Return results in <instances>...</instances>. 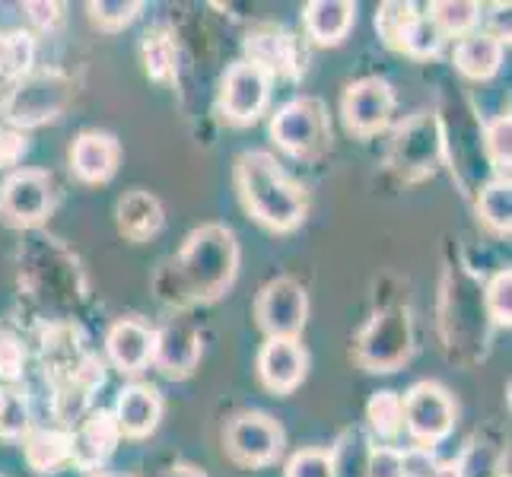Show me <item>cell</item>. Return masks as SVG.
Returning <instances> with one entry per match:
<instances>
[{"label":"cell","mask_w":512,"mask_h":477,"mask_svg":"<svg viewBox=\"0 0 512 477\" xmlns=\"http://www.w3.org/2000/svg\"><path fill=\"white\" fill-rule=\"evenodd\" d=\"M239 271V245L233 229L207 223L188 236L179 258L156 277V293L166 303H210L233 287Z\"/></svg>","instance_id":"obj_1"},{"label":"cell","mask_w":512,"mask_h":477,"mask_svg":"<svg viewBox=\"0 0 512 477\" xmlns=\"http://www.w3.org/2000/svg\"><path fill=\"white\" fill-rule=\"evenodd\" d=\"M236 188L242 194L245 210L274 233H290L306 220L303 188L287 179L271 153H242L236 163Z\"/></svg>","instance_id":"obj_2"},{"label":"cell","mask_w":512,"mask_h":477,"mask_svg":"<svg viewBox=\"0 0 512 477\" xmlns=\"http://www.w3.org/2000/svg\"><path fill=\"white\" fill-rule=\"evenodd\" d=\"M271 137L280 150L290 156H299V159L322 153L325 144L331 140L325 105L319 99H306V96L287 102L271 121Z\"/></svg>","instance_id":"obj_3"},{"label":"cell","mask_w":512,"mask_h":477,"mask_svg":"<svg viewBox=\"0 0 512 477\" xmlns=\"http://www.w3.org/2000/svg\"><path fill=\"white\" fill-rule=\"evenodd\" d=\"M401 417L408 433L423 449H430L452 433L455 427V401L449 388L439 382H417L408 395L401 398Z\"/></svg>","instance_id":"obj_4"},{"label":"cell","mask_w":512,"mask_h":477,"mask_svg":"<svg viewBox=\"0 0 512 477\" xmlns=\"http://www.w3.org/2000/svg\"><path fill=\"white\" fill-rule=\"evenodd\" d=\"M411 350L414 334L408 309H388L376 315L360 334V363L373 369V373H392L401 363H408Z\"/></svg>","instance_id":"obj_5"},{"label":"cell","mask_w":512,"mask_h":477,"mask_svg":"<svg viewBox=\"0 0 512 477\" xmlns=\"http://www.w3.org/2000/svg\"><path fill=\"white\" fill-rule=\"evenodd\" d=\"M284 427L268 414H239L226 427V452L245 468H264L284 452Z\"/></svg>","instance_id":"obj_6"},{"label":"cell","mask_w":512,"mask_h":477,"mask_svg":"<svg viewBox=\"0 0 512 477\" xmlns=\"http://www.w3.org/2000/svg\"><path fill=\"white\" fill-rule=\"evenodd\" d=\"M309 299L293 277H277L261 290L255 303V318L268 338H296L306 328Z\"/></svg>","instance_id":"obj_7"},{"label":"cell","mask_w":512,"mask_h":477,"mask_svg":"<svg viewBox=\"0 0 512 477\" xmlns=\"http://www.w3.org/2000/svg\"><path fill=\"white\" fill-rule=\"evenodd\" d=\"M271 96V77L252 61H239L226 70L220 86V112L229 125H252Z\"/></svg>","instance_id":"obj_8"},{"label":"cell","mask_w":512,"mask_h":477,"mask_svg":"<svg viewBox=\"0 0 512 477\" xmlns=\"http://www.w3.org/2000/svg\"><path fill=\"white\" fill-rule=\"evenodd\" d=\"M51 210V179L42 169H20L0 185V217L13 226H35Z\"/></svg>","instance_id":"obj_9"},{"label":"cell","mask_w":512,"mask_h":477,"mask_svg":"<svg viewBox=\"0 0 512 477\" xmlns=\"http://www.w3.org/2000/svg\"><path fill=\"white\" fill-rule=\"evenodd\" d=\"M341 112H344V125L353 134H360V137L379 134L395 112V93H392V86L379 77L357 80L347 86Z\"/></svg>","instance_id":"obj_10"},{"label":"cell","mask_w":512,"mask_h":477,"mask_svg":"<svg viewBox=\"0 0 512 477\" xmlns=\"http://www.w3.org/2000/svg\"><path fill=\"white\" fill-rule=\"evenodd\" d=\"M67 102V86L58 77L23 80L7 99V118L13 125H39L45 118H55Z\"/></svg>","instance_id":"obj_11"},{"label":"cell","mask_w":512,"mask_h":477,"mask_svg":"<svg viewBox=\"0 0 512 477\" xmlns=\"http://www.w3.org/2000/svg\"><path fill=\"white\" fill-rule=\"evenodd\" d=\"M309 357L296 338H268L258 353V376L277 395H287L306 379Z\"/></svg>","instance_id":"obj_12"},{"label":"cell","mask_w":512,"mask_h":477,"mask_svg":"<svg viewBox=\"0 0 512 477\" xmlns=\"http://www.w3.org/2000/svg\"><path fill=\"white\" fill-rule=\"evenodd\" d=\"M153 363L172 379H185L194 373V366L201 360V338L188 322L172 318L160 331H153Z\"/></svg>","instance_id":"obj_13"},{"label":"cell","mask_w":512,"mask_h":477,"mask_svg":"<svg viewBox=\"0 0 512 477\" xmlns=\"http://www.w3.org/2000/svg\"><path fill=\"white\" fill-rule=\"evenodd\" d=\"M121 430L112 411H96L83 427L70 436V462L80 471H102L118 449Z\"/></svg>","instance_id":"obj_14"},{"label":"cell","mask_w":512,"mask_h":477,"mask_svg":"<svg viewBox=\"0 0 512 477\" xmlns=\"http://www.w3.org/2000/svg\"><path fill=\"white\" fill-rule=\"evenodd\" d=\"M121 159V147L112 134H99V131H86L74 140V150H70V169L80 182L86 185H99L109 182Z\"/></svg>","instance_id":"obj_15"},{"label":"cell","mask_w":512,"mask_h":477,"mask_svg":"<svg viewBox=\"0 0 512 477\" xmlns=\"http://www.w3.org/2000/svg\"><path fill=\"white\" fill-rule=\"evenodd\" d=\"M112 414H115L121 436L144 439V436H150L156 427H160L163 398L150 385H128V388H121V392H118Z\"/></svg>","instance_id":"obj_16"},{"label":"cell","mask_w":512,"mask_h":477,"mask_svg":"<svg viewBox=\"0 0 512 477\" xmlns=\"http://www.w3.org/2000/svg\"><path fill=\"white\" fill-rule=\"evenodd\" d=\"M153 341L156 334L137 322V318H125V322H115L109 328V338H105V350H109V360L121 369V373H144L153 363Z\"/></svg>","instance_id":"obj_17"},{"label":"cell","mask_w":512,"mask_h":477,"mask_svg":"<svg viewBox=\"0 0 512 477\" xmlns=\"http://www.w3.org/2000/svg\"><path fill=\"white\" fill-rule=\"evenodd\" d=\"M249 55H252L249 61L258 64L268 77H274V74L299 77V70H303V58H299L296 39L280 29H264V32L252 35Z\"/></svg>","instance_id":"obj_18"},{"label":"cell","mask_w":512,"mask_h":477,"mask_svg":"<svg viewBox=\"0 0 512 477\" xmlns=\"http://www.w3.org/2000/svg\"><path fill=\"white\" fill-rule=\"evenodd\" d=\"M353 20H357V4H347V0H312L303 10V26L309 39L319 45H341Z\"/></svg>","instance_id":"obj_19"},{"label":"cell","mask_w":512,"mask_h":477,"mask_svg":"<svg viewBox=\"0 0 512 477\" xmlns=\"http://www.w3.org/2000/svg\"><path fill=\"white\" fill-rule=\"evenodd\" d=\"M452 61L468 80H490L503 64V39L493 32L465 35V39L455 45Z\"/></svg>","instance_id":"obj_20"},{"label":"cell","mask_w":512,"mask_h":477,"mask_svg":"<svg viewBox=\"0 0 512 477\" xmlns=\"http://www.w3.org/2000/svg\"><path fill=\"white\" fill-rule=\"evenodd\" d=\"M118 229L131 242H147L163 229V207L150 191L134 188L118 201Z\"/></svg>","instance_id":"obj_21"},{"label":"cell","mask_w":512,"mask_h":477,"mask_svg":"<svg viewBox=\"0 0 512 477\" xmlns=\"http://www.w3.org/2000/svg\"><path fill=\"white\" fill-rule=\"evenodd\" d=\"M436 150H439V134L433 131V121L427 115H417L411 125L401 128L395 137V156H398V166L404 172L433 169Z\"/></svg>","instance_id":"obj_22"},{"label":"cell","mask_w":512,"mask_h":477,"mask_svg":"<svg viewBox=\"0 0 512 477\" xmlns=\"http://www.w3.org/2000/svg\"><path fill=\"white\" fill-rule=\"evenodd\" d=\"M26 462L35 474H55L70 462V433L61 430H29L26 433Z\"/></svg>","instance_id":"obj_23"},{"label":"cell","mask_w":512,"mask_h":477,"mask_svg":"<svg viewBox=\"0 0 512 477\" xmlns=\"http://www.w3.org/2000/svg\"><path fill=\"white\" fill-rule=\"evenodd\" d=\"M35 61V39L23 29H13L0 35V77L20 80Z\"/></svg>","instance_id":"obj_24"},{"label":"cell","mask_w":512,"mask_h":477,"mask_svg":"<svg viewBox=\"0 0 512 477\" xmlns=\"http://www.w3.org/2000/svg\"><path fill=\"white\" fill-rule=\"evenodd\" d=\"M430 20L443 35H465L478 26L481 4H468V0H436V4H430Z\"/></svg>","instance_id":"obj_25"},{"label":"cell","mask_w":512,"mask_h":477,"mask_svg":"<svg viewBox=\"0 0 512 477\" xmlns=\"http://www.w3.org/2000/svg\"><path fill=\"white\" fill-rule=\"evenodd\" d=\"M478 210H481L484 223L493 229V233L506 236L512 229V188H509V182L493 179L490 185H484L481 198H478Z\"/></svg>","instance_id":"obj_26"},{"label":"cell","mask_w":512,"mask_h":477,"mask_svg":"<svg viewBox=\"0 0 512 477\" xmlns=\"http://www.w3.org/2000/svg\"><path fill=\"white\" fill-rule=\"evenodd\" d=\"M484 150L493 172H497L500 182H509V163H512V121L509 115L493 118L484 128Z\"/></svg>","instance_id":"obj_27"},{"label":"cell","mask_w":512,"mask_h":477,"mask_svg":"<svg viewBox=\"0 0 512 477\" xmlns=\"http://www.w3.org/2000/svg\"><path fill=\"white\" fill-rule=\"evenodd\" d=\"M144 67L150 80H169L175 74V42L166 29H153L144 35Z\"/></svg>","instance_id":"obj_28"},{"label":"cell","mask_w":512,"mask_h":477,"mask_svg":"<svg viewBox=\"0 0 512 477\" xmlns=\"http://www.w3.org/2000/svg\"><path fill=\"white\" fill-rule=\"evenodd\" d=\"M366 417H369V427H373L379 436L385 439H395L404 427V417H401V395L395 392H376L366 404Z\"/></svg>","instance_id":"obj_29"},{"label":"cell","mask_w":512,"mask_h":477,"mask_svg":"<svg viewBox=\"0 0 512 477\" xmlns=\"http://www.w3.org/2000/svg\"><path fill=\"white\" fill-rule=\"evenodd\" d=\"M414 20H417L414 4H395V0H388V4H382L379 13H376V29H379V35L388 45L401 48L404 32L411 29Z\"/></svg>","instance_id":"obj_30"},{"label":"cell","mask_w":512,"mask_h":477,"mask_svg":"<svg viewBox=\"0 0 512 477\" xmlns=\"http://www.w3.org/2000/svg\"><path fill=\"white\" fill-rule=\"evenodd\" d=\"M443 39H446V35L433 26L430 16L417 13V20L411 23L408 32H404V42H401L398 51H404V55H411V58H433L436 51L443 48Z\"/></svg>","instance_id":"obj_31"},{"label":"cell","mask_w":512,"mask_h":477,"mask_svg":"<svg viewBox=\"0 0 512 477\" xmlns=\"http://www.w3.org/2000/svg\"><path fill=\"white\" fill-rule=\"evenodd\" d=\"M90 10V20L105 29V32H118V29H125L137 20V13L144 10V4H137V0H99V4H90L86 7Z\"/></svg>","instance_id":"obj_32"},{"label":"cell","mask_w":512,"mask_h":477,"mask_svg":"<svg viewBox=\"0 0 512 477\" xmlns=\"http://www.w3.org/2000/svg\"><path fill=\"white\" fill-rule=\"evenodd\" d=\"M484 309L493 318V325L509 328V322H512V274H509V268L493 274V280L487 284V293H484Z\"/></svg>","instance_id":"obj_33"},{"label":"cell","mask_w":512,"mask_h":477,"mask_svg":"<svg viewBox=\"0 0 512 477\" xmlns=\"http://www.w3.org/2000/svg\"><path fill=\"white\" fill-rule=\"evenodd\" d=\"M29 433V408L26 398L13 388H4V398H0V436L16 439Z\"/></svg>","instance_id":"obj_34"},{"label":"cell","mask_w":512,"mask_h":477,"mask_svg":"<svg viewBox=\"0 0 512 477\" xmlns=\"http://www.w3.org/2000/svg\"><path fill=\"white\" fill-rule=\"evenodd\" d=\"M287 477H338V465L322 449H303L287 462Z\"/></svg>","instance_id":"obj_35"},{"label":"cell","mask_w":512,"mask_h":477,"mask_svg":"<svg viewBox=\"0 0 512 477\" xmlns=\"http://www.w3.org/2000/svg\"><path fill=\"white\" fill-rule=\"evenodd\" d=\"M23 363H26V350L20 338L10 331H0V379L4 382L23 379Z\"/></svg>","instance_id":"obj_36"},{"label":"cell","mask_w":512,"mask_h":477,"mask_svg":"<svg viewBox=\"0 0 512 477\" xmlns=\"http://www.w3.org/2000/svg\"><path fill=\"white\" fill-rule=\"evenodd\" d=\"M366 477H404V458L398 449L379 446L369 452V465H366Z\"/></svg>","instance_id":"obj_37"},{"label":"cell","mask_w":512,"mask_h":477,"mask_svg":"<svg viewBox=\"0 0 512 477\" xmlns=\"http://www.w3.org/2000/svg\"><path fill=\"white\" fill-rule=\"evenodd\" d=\"M29 150V140L23 131L0 128V166H16Z\"/></svg>","instance_id":"obj_38"},{"label":"cell","mask_w":512,"mask_h":477,"mask_svg":"<svg viewBox=\"0 0 512 477\" xmlns=\"http://www.w3.org/2000/svg\"><path fill=\"white\" fill-rule=\"evenodd\" d=\"M401 458H404V477H433V471H436V458H433V452L430 449H408V452H401Z\"/></svg>","instance_id":"obj_39"},{"label":"cell","mask_w":512,"mask_h":477,"mask_svg":"<svg viewBox=\"0 0 512 477\" xmlns=\"http://www.w3.org/2000/svg\"><path fill=\"white\" fill-rule=\"evenodd\" d=\"M26 10L39 26H55L61 20V4H26Z\"/></svg>","instance_id":"obj_40"},{"label":"cell","mask_w":512,"mask_h":477,"mask_svg":"<svg viewBox=\"0 0 512 477\" xmlns=\"http://www.w3.org/2000/svg\"><path fill=\"white\" fill-rule=\"evenodd\" d=\"M433 477H465V465L462 462H443V465H436Z\"/></svg>","instance_id":"obj_41"},{"label":"cell","mask_w":512,"mask_h":477,"mask_svg":"<svg viewBox=\"0 0 512 477\" xmlns=\"http://www.w3.org/2000/svg\"><path fill=\"white\" fill-rule=\"evenodd\" d=\"M166 477H207V474L201 468H191V465H175V468H169Z\"/></svg>","instance_id":"obj_42"},{"label":"cell","mask_w":512,"mask_h":477,"mask_svg":"<svg viewBox=\"0 0 512 477\" xmlns=\"http://www.w3.org/2000/svg\"><path fill=\"white\" fill-rule=\"evenodd\" d=\"M109 477H112V474H109Z\"/></svg>","instance_id":"obj_43"}]
</instances>
